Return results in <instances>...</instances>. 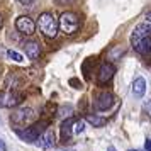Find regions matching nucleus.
<instances>
[{
	"mask_svg": "<svg viewBox=\"0 0 151 151\" xmlns=\"http://www.w3.org/2000/svg\"><path fill=\"white\" fill-rule=\"evenodd\" d=\"M146 150L151 151V141H150V139H146Z\"/></svg>",
	"mask_w": 151,
	"mask_h": 151,
	"instance_id": "21",
	"label": "nucleus"
},
{
	"mask_svg": "<svg viewBox=\"0 0 151 151\" xmlns=\"http://www.w3.org/2000/svg\"><path fill=\"white\" fill-rule=\"evenodd\" d=\"M131 151H136V150H131Z\"/></svg>",
	"mask_w": 151,
	"mask_h": 151,
	"instance_id": "25",
	"label": "nucleus"
},
{
	"mask_svg": "<svg viewBox=\"0 0 151 151\" xmlns=\"http://www.w3.org/2000/svg\"><path fill=\"white\" fill-rule=\"evenodd\" d=\"M36 144L42 148V150H49V148H53L56 144V139H55V134H53V131H44L42 134H39V137L36 139Z\"/></svg>",
	"mask_w": 151,
	"mask_h": 151,
	"instance_id": "7",
	"label": "nucleus"
},
{
	"mask_svg": "<svg viewBox=\"0 0 151 151\" xmlns=\"http://www.w3.org/2000/svg\"><path fill=\"white\" fill-rule=\"evenodd\" d=\"M114 73H116V70H114V66L110 63H102L100 68H99V82L100 83L110 82L114 78Z\"/></svg>",
	"mask_w": 151,
	"mask_h": 151,
	"instance_id": "10",
	"label": "nucleus"
},
{
	"mask_svg": "<svg viewBox=\"0 0 151 151\" xmlns=\"http://www.w3.org/2000/svg\"><path fill=\"white\" fill-rule=\"evenodd\" d=\"M22 48H24L26 55H27L31 60H37L39 55H41V48H39V44L36 41H26L22 44Z\"/></svg>",
	"mask_w": 151,
	"mask_h": 151,
	"instance_id": "12",
	"label": "nucleus"
},
{
	"mask_svg": "<svg viewBox=\"0 0 151 151\" xmlns=\"http://www.w3.org/2000/svg\"><path fill=\"white\" fill-rule=\"evenodd\" d=\"M144 93H146V80L143 76H137L132 82V95L136 99H141V97H144Z\"/></svg>",
	"mask_w": 151,
	"mask_h": 151,
	"instance_id": "13",
	"label": "nucleus"
},
{
	"mask_svg": "<svg viewBox=\"0 0 151 151\" xmlns=\"http://www.w3.org/2000/svg\"><path fill=\"white\" fill-rule=\"evenodd\" d=\"M73 122H75L73 119H66V121H65V122L61 124V137H63V139H68L70 134H73V132H71Z\"/></svg>",
	"mask_w": 151,
	"mask_h": 151,
	"instance_id": "15",
	"label": "nucleus"
},
{
	"mask_svg": "<svg viewBox=\"0 0 151 151\" xmlns=\"http://www.w3.org/2000/svg\"><path fill=\"white\" fill-rule=\"evenodd\" d=\"M34 117H36V112L31 107H21L10 116V122L14 126H27V124L34 121Z\"/></svg>",
	"mask_w": 151,
	"mask_h": 151,
	"instance_id": "3",
	"label": "nucleus"
},
{
	"mask_svg": "<svg viewBox=\"0 0 151 151\" xmlns=\"http://www.w3.org/2000/svg\"><path fill=\"white\" fill-rule=\"evenodd\" d=\"M60 29H61L65 34H75L76 31H78V27H80V21H78V17H76V14H73V12H63L61 15H60Z\"/></svg>",
	"mask_w": 151,
	"mask_h": 151,
	"instance_id": "2",
	"label": "nucleus"
},
{
	"mask_svg": "<svg viewBox=\"0 0 151 151\" xmlns=\"http://www.w3.org/2000/svg\"><path fill=\"white\" fill-rule=\"evenodd\" d=\"M151 36V12L144 15V19L139 24H137L134 31H132V36H131V41L136 42L139 39H143V37H150Z\"/></svg>",
	"mask_w": 151,
	"mask_h": 151,
	"instance_id": "4",
	"label": "nucleus"
},
{
	"mask_svg": "<svg viewBox=\"0 0 151 151\" xmlns=\"http://www.w3.org/2000/svg\"><path fill=\"white\" fill-rule=\"evenodd\" d=\"M0 151H5V144H4L2 139H0Z\"/></svg>",
	"mask_w": 151,
	"mask_h": 151,
	"instance_id": "22",
	"label": "nucleus"
},
{
	"mask_svg": "<svg viewBox=\"0 0 151 151\" xmlns=\"http://www.w3.org/2000/svg\"><path fill=\"white\" fill-rule=\"evenodd\" d=\"M132 46L136 49V53H139V55H143V56H150L151 55V36L132 42Z\"/></svg>",
	"mask_w": 151,
	"mask_h": 151,
	"instance_id": "11",
	"label": "nucleus"
},
{
	"mask_svg": "<svg viewBox=\"0 0 151 151\" xmlns=\"http://www.w3.org/2000/svg\"><path fill=\"white\" fill-rule=\"evenodd\" d=\"M2 24H4V21H2V15H0V27H2Z\"/></svg>",
	"mask_w": 151,
	"mask_h": 151,
	"instance_id": "24",
	"label": "nucleus"
},
{
	"mask_svg": "<svg viewBox=\"0 0 151 151\" xmlns=\"http://www.w3.org/2000/svg\"><path fill=\"white\" fill-rule=\"evenodd\" d=\"M109 151H116V148H112V146H109Z\"/></svg>",
	"mask_w": 151,
	"mask_h": 151,
	"instance_id": "23",
	"label": "nucleus"
},
{
	"mask_svg": "<svg viewBox=\"0 0 151 151\" xmlns=\"http://www.w3.org/2000/svg\"><path fill=\"white\" fill-rule=\"evenodd\" d=\"M21 102V97L17 95L15 92H2L0 93V105L2 107H15L17 104Z\"/></svg>",
	"mask_w": 151,
	"mask_h": 151,
	"instance_id": "8",
	"label": "nucleus"
},
{
	"mask_svg": "<svg viewBox=\"0 0 151 151\" xmlns=\"http://www.w3.org/2000/svg\"><path fill=\"white\" fill-rule=\"evenodd\" d=\"M37 27L41 31V34L44 37H48V39H53L58 36V21L55 19V15L49 14V12H44V14L39 15V19H37Z\"/></svg>",
	"mask_w": 151,
	"mask_h": 151,
	"instance_id": "1",
	"label": "nucleus"
},
{
	"mask_svg": "<svg viewBox=\"0 0 151 151\" xmlns=\"http://www.w3.org/2000/svg\"><path fill=\"white\" fill-rule=\"evenodd\" d=\"M116 102V97L114 93H110V92H102V93H99L95 99V102H93V107L95 110L99 112H105V110H109L112 105Z\"/></svg>",
	"mask_w": 151,
	"mask_h": 151,
	"instance_id": "5",
	"label": "nucleus"
},
{
	"mask_svg": "<svg viewBox=\"0 0 151 151\" xmlns=\"http://www.w3.org/2000/svg\"><path fill=\"white\" fill-rule=\"evenodd\" d=\"M73 0H55V4L56 5H70Z\"/></svg>",
	"mask_w": 151,
	"mask_h": 151,
	"instance_id": "19",
	"label": "nucleus"
},
{
	"mask_svg": "<svg viewBox=\"0 0 151 151\" xmlns=\"http://www.w3.org/2000/svg\"><path fill=\"white\" fill-rule=\"evenodd\" d=\"M39 131H41V126L36 124V126H32V127H27L26 131H19L17 129L15 132H17L24 141H27V143H32V141H34L36 143V139L39 137Z\"/></svg>",
	"mask_w": 151,
	"mask_h": 151,
	"instance_id": "9",
	"label": "nucleus"
},
{
	"mask_svg": "<svg viewBox=\"0 0 151 151\" xmlns=\"http://www.w3.org/2000/svg\"><path fill=\"white\" fill-rule=\"evenodd\" d=\"M85 131V121H75L73 122V127H71V132L73 134H80Z\"/></svg>",
	"mask_w": 151,
	"mask_h": 151,
	"instance_id": "17",
	"label": "nucleus"
},
{
	"mask_svg": "<svg viewBox=\"0 0 151 151\" xmlns=\"http://www.w3.org/2000/svg\"><path fill=\"white\" fill-rule=\"evenodd\" d=\"M87 122L92 124L93 127H102L107 124V119L102 116H97V114H90V116H87Z\"/></svg>",
	"mask_w": 151,
	"mask_h": 151,
	"instance_id": "14",
	"label": "nucleus"
},
{
	"mask_svg": "<svg viewBox=\"0 0 151 151\" xmlns=\"http://www.w3.org/2000/svg\"><path fill=\"white\" fill-rule=\"evenodd\" d=\"M19 4H24V5H29V4H32L34 0H17Z\"/></svg>",
	"mask_w": 151,
	"mask_h": 151,
	"instance_id": "20",
	"label": "nucleus"
},
{
	"mask_svg": "<svg viewBox=\"0 0 151 151\" xmlns=\"http://www.w3.org/2000/svg\"><path fill=\"white\" fill-rule=\"evenodd\" d=\"M7 58H9V60H12V61H17V63L24 61V56H22L21 53L14 51V49H9V51H7Z\"/></svg>",
	"mask_w": 151,
	"mask_h": 151,
	"instance_id": "16",
	"label": "nucleus"
},
{
	"mask_svg": "<svg viewBox=\"0 0 151 151\" xmlns=\"http://www.w3.org/2000/svg\"><path fill=\"white\" fill-rule=\"evenodd\" d=\"M15 27H17V31L21 34L31 36V34H34V31H36V22L29 15H21V17L15 19Z\"/></svg>",
	"mask_w": 151,
	"mask_h": 151,
	"instance_id": "6",
	"label": "nucleus"
},
{
	"mask_svg": "<svg viewBox=\"0 0 151 151\" xmlns=\"http://www.w3.org/2000/svg\"><path fill=\"white\" fill-rule=\"evenodd\" d=\"M121 55H122V49L116 48V53H114V51H110V53H109V60H112V56H114V60H116V58H119Z\"/></svg>",
	"mask_w": 151,
	"mask_h": 151,
	"instance_id": "18",
	"label": "nucleus"
}]
</instances>
